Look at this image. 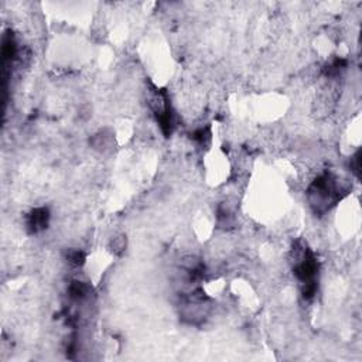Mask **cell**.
I'll return each mask as SVG.
<instances>
[{
  "instance_id": "8",
  "label": "cell",
  "mask_w": 362,
  "mask_h": 362,
  "mask_svg": "<svg viewBox=\"0 0 362 362\" xmlns=\"http://www.w3.org/2000/svg\"><path fill=\"white\" fill-rule=\"evenodd\" d=\"M360 156H361V154L358 152V153L351 159V170L357 174V177H360V168H361V166H360V160H361Z\"/></svg>"
},
{
  "instance_id": "6",
  "label": "cell",
  "mask_w": 362,
  "mask_h": 362,
  "mask_svg": "<svg viewBox=\"0 0 362 362\" xmlns=\"http://www.w3.org/2000/svg\"><path fill=\"white\" fill-rule=\"evenodd\" d=\"M67 261L71 265L82 266L85 262V255L81 251H68L67 252Z\"/></svg>"
},
{
  "instance_id": "3",
  "label": "cell",
  "mask_w": 362,
  "mask_h": 362,
  "mask_svg": "<svg viewBox=\"0 0 362 362\" xmlns=\"http://www.w3.org/2000/svg\"><path fill=\"white\" fill-rule=\"evenodd\" d=\"M50 222V211L44 207L33 209L27 217V229L30 234H39L44 231Z\"/></svg>"
},
{
  "instance_id": "7",
  "label": "cell",
  "mask_w": 362,
  "mask_h": 362,
  "mask_svg": "<svg viewBox=\"0 0 362 362\" xmlns=\"http://www.w3.org/2000/svg\"><path fill=\"white\" fill-rule=\"evenodd\" d=\"M125 246H126V241L125 238H115L113 239V242H112V251L115 252V253H122V252L125 251Z\"/></svg>"
},
{
  "instance_id": "4",
  "label": "cell",
  "mask_w": 362,
  "mask_h": 362,
  "mask_svg": "<svg viewBox=\"0 0 362 362\" xmlns=\"http://www.w3.org/2000/svg\"><path fill=\"white\" fill-rule=\"evenodd\" d=\"M91 292V287L84 282H72L70 284V296L74 300H84Z\"/></svg>"
},
{
  "instance_id": "1",
  "label": "cell",
  "mask_w": 362,
  "mask_h": 362,
  "mask_svg": "<svg viewBox=\"0 0 362 362\" xmlns=\"http://www.w3.org/2000/svg\"><path fill=\"white\" fill-rule=\"evenodd\" d=\"M347 190L340 184V180L330 173H325L313 181L308 188V201L316 214H324L335 205Z\"/></svg>"
},
{
  "instance_id": "5",
  "label": "cell",
  "mask_w": 362,
  "mask_h": 362,
  "mask_svg": "<svg viewBox=\"0 0 362 362\" xmlns=\"http://www.w3.org/2000/svg\"><path fill=\"white\" fill-rule=\"evenodd\" d=\"M191 139L194 140V141H197L198 144H201V146L208 144L209 139H211V130H209V126L197 129L194 133L191 135Z\"/></svg>"
},
{
  "instance_id": "2",
  "label": "cell",
  "mask_w": 362,
  "mask_h": 362,
  "mask_svg": "<svg viewBox=\"0 0 362 362\" xmlns=\"http://www.w3.org/2000/svg\"><path fill=\"white\" fill-rule=\"evenodd\" d=\"M300 261L294 266V275L303 284V296L304 299H313L317 292V282L316 276L319 272V262L314 253L308 248L303 246L297 256Z\"/></svg>"
}]
</instances>
